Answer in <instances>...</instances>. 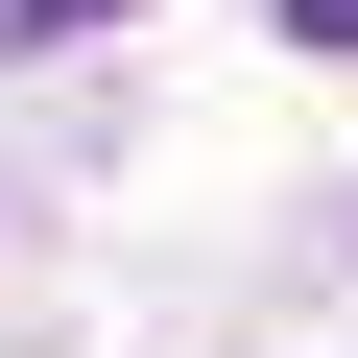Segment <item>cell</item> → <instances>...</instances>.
Segmentation results:
<instances>
[{
  "label": "cell",
  "mask_w": 358,
  "mask_h": 358,
  "mask_svg": "<svg viewBox=\"0 0 358 358\" xmlns=\"http://www.w3.org/2000/svg\"><path fill=\"white\" fill-rule=\"evenodd\" d=\"M287 48H358V0H287Z\"/></svg>",
  "instance_id": "2"
},
{
  "label": "cell",
  "mask_w": 358,
  "mask_h": 358,
  "mask_svg": "<svg viewBox=\"0 0 358 358\" xmlns=\"http://www.w3.org/2000/svg\"><path fill=\"white\" fill-rule=\"evenodd\" d=\"M0 24H24V48H48V24H120V0H0Z\"/></svg>",
  "instance_id": "1"
}]
</instances>
